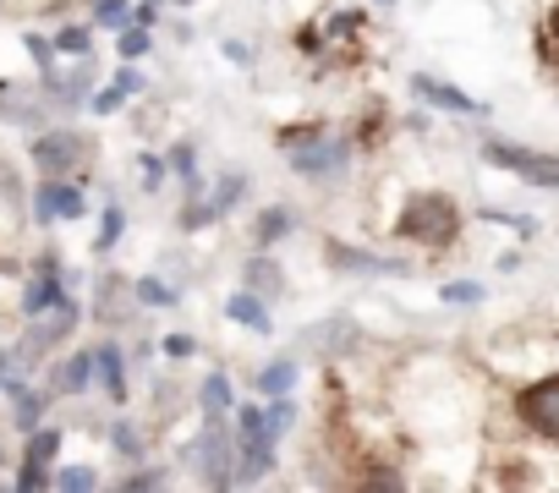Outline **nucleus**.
Listing matches in <instances>:
<instances>
[{"instance_id":"obj_1","label":"nucleus","mask_w":559,"mask_h":493,"mask_svg":"<svg viewBox=\"0 0 559 493\" xmlns=\"http://www.w3.org/2000/svg\"><path fill=\"white\" fill-rule=\"evenodd\" d=\"M280 148H286V159L302 176H330L346 165V143L330 127H292V132H280Z\"/></svg>"},{"instance_id":"obj_2","label":"nucleus","mask_w":559,"mask_h":493,"mask_svg":"<svg viewBox=\"0 0 559 493\" xmlns=\"http://www.w3.org/2000/svg\"><path fill=\"white\" fill-rule=\"evenodd\" d=\"M455 230H461V214H455V203L439 197V192L412 197L406 214H401V236H406V241H433V246H444V241H455Z\"/></svg>"},{"instance_id":"obj_3","label":"nucleus","mask_w":559,"mask_h":493,"mask_svg":"<svg viewBox=\"0 0 559 493\" xmlns=\"http://www.w3.org/2000/svg\"><path fill=\"white\" fill-rule=\"evenodd\" d=\"M198 471H203V482H214V488H225L230 477H236V466H230V438H225V422L214 417L209 428H203V438H198Z\"/></svg>"},{"instance_id":"obj_4","label":"nucleus","mask_w":559,"mask_h":493,"mask_svg":"<svg viewBox=\"0 0 559 493\" xmlns=\"http://www.w3.org/2000/svg\"><path fill=\"white\" fill-rule=\"evenodd\" d=\"M499 170H515V176H526V181H537V187H559V159H543V154H526V148H504V143H488L483 148Z\"/></svg>"},{"instance_id":"obj_5","label":"nucleus","mask_w":559,"mask_h":493,"mask_svg":"<svg viewBox=\"0 0 559 493\" xmlns=\"http://www.w3.org/2000/svg\"><path fill=\"white\" fill-rule=\"evenodd\" d=\"M521 417L526 428H537L543 438H559V378H543L521 395Z\"/></svg>"},{"instance_id":"obj_6","label":"nucleus","mask_w":559,"mask_h":493,"mask_svg":"<svg viewBox=\"0 0 559 493\" xmlns=\"http://www.w3.org/2000/svg\"><path fill=\"white\" fill-rule=\"evenodd\" d=\"M78 159H83V137H78V132H45V137L34 143V165H39L45 176H67Z\"/></svg>"},{"instance_id":"obj_7","label":"nucleus","mask_w":559,"mask_h":493,"mask_svg":"<svg viewBox=\"0 0 559 493\" xmlns=\"http://www.w3.org/2000/svg\"><path fill=\"white\" fill-rule=\"evenodd\" d=\"M34 214L50 225V219H78L83 214V192L78 187H67L61 176H50L45 187H39V197H34Z\"/></svg>"},{"instance_id":"obj_8","label":"nucleus","mask_w":559,"mask_h":493,"mask_svg":"<svg viewBox=\"0 0 559 493\" xmlns=\"http://www.w3.org/2000/svg\"><path fill=\"white\" fill-rule=\"evenodd\" d=\"M412 94L428 99V105H439V110H450V116H483L477 99H466L461 88H450V83H439V77H412Z\"/></svg>"},{"instance_id":"obj_9","label":"nucleus","mask_w":559,"mask_h":493,"mask_svg":"<svg viewBox=\"0 0 559 493\" xmlns=\"http://www.w3.org/2000/svg\"><path fill=\"white\" fill-rule=\"evenodd\" d=\"M269 460H274V438H241V466L230 482H258L269 471Z\"/></svg>"},{"instance_id":"obj_10","label":"nucleus","mask_w":559,"mask_h":493,"mask_svg":"<svg viewBox=\"0 0 559 493\" xmlns=\"http://www.w3.org/2000/svg\"><path fill=\"white\" fill-rule=\"evenodd\" d=\"M225 313H230L236 324H247L252 335H269V308H263V302H258L252 291H236V297L225 302Z\"/></svg>"},{"instance_id":"obj_11","label":"nucleus","mask_w":559,"mask_h":493,"mask_svg":"<svg viewBox=\"0 0 559 493\" xmlns=\"http://www.w3.org/2000/svg\"><path fill=\"white\" fill-rule=\"evenodd\" d=\"M61 297H67V291L56 286V264H45V275L23 291V308H28V313H45V308H56Z\"/></svg>"},{"instance_id":"obj_12","label":"nucleus","mask_w":559,"mask_h":493,"mask_svg":"<svg viewBox=\"0 0 559 493\" xmlns=\"http://www.w3.org/2000/svg\"><path fill=\"white\" fill-rule=\"evenodd\" d=\"M94 368H99V378H105L110 395H127V373H121V351L116 346H99L94 351Z\"/></svg>"},{"instance_id":"obj_13","label":"nucleus","mask_w":559,"mask_h":493,"mask_svg":"<svg viewBox=\"0 0 559 493\" xmlns=\"http://www.w3.org/2000/svg\"><path fill=\"white\" fill-rule=\"evenodd\" d=\"M292 384H297V362H269L258 373V389L263 395H292Z\"/></svg>"},{"instance_id":"obj_14","label":"nucleus","mask_w":559,"mask_h":493,"mask_svg":"<svg viewBox=\"0 0 559 493\" xmlns=\"http://www.w3.org/2000/svg\"><path fill=\"white\" fill-rule=\"evenodd\" d=\"M330 264H341V269H362V275H395V269H401V264H384V258H368V253H346V246H335Z\"/></svg>"},{"instance_id":"obj_15","label":"nucleus","mask_w":559,"mask_h":493,"mask_svg":"<svg viewBox=\"0 0 559 493\" xmlns=\"http://www.w3.org/2000/svg\"><path fill=\"white\" fill-rule=\"evenodd\" d=\"M357 335H352V324L346 318H335V324H319V335H313V346L324 351V357H335V351H346Z\"/></svg>"},{"instance_id":"obj_16","label":"nucleus","mask_w":559,"mask_h":493,"mask_svg":"<svg viewBox=\"0 0 559 493\" xmlns=\"http://www.w3.org/2000/svg\"><path fill=\"white\" fill-rule=\"evenodd\" d=\"M56 449H61V433H56V428H34V438H28V466H50Z\"/></svg>"},{"instance_id":"obj_17","label":"nucleus","mask_w":559,"mask_h":493,"mask_svg":"<svg viewBox=\"0 0 559 493\" xmlns=\"http://www.w3.org/2000/svg\"><path fill=\"white\" fill-rule=\"evenodd\" d=\"M88 378H94V357H72V362L61 368L56 389H88Z\"/></svg>"},{"instance_id":"obj_18","label":"nucleus","mask_w":559,"mask_h":493,"mask_svg":"<svg viewBox=\"0 0 559 493\" xmlns=\"http://www.w3.org/2000/svg\"><path fill=\"white\" fill-rule=\"evenodd\" d=\"M12 400H17V428L34 433V428H39V395H28L23 384H12Z\"/></svg>"},{"instance_id":"obj_19","label":"nucleus","mask_w":559,"mask_h":493,"mask_svg":"<svg viewBox=\"0 0 559 493\" xmlns=\"http://www.w3.org/2000/svg\"><path fill=\"white\" fill-rule=\"evenodd\" d=\"M203 406H209V417H225V406H230V384H225L219 373H209V384H203Z\"/></svg>"},{"instance_id":"obj_20","label":"nucleus","mask_w":559,"mask_h":493,"mask_svg":"<svg viewBox=\"0 0 559 493\" xmlns=\"http://www.w3.org/2000/svg\"><path fill=\"white\" fill-rule=\"evenodd\" d=\"M247 280H252V286H258L263 297H274V291H280V269H274L269 258H258V264H247Z\"/></svg>"},{"instance_id":"obj_21","label":"nucleus","mask_w":559,"mask_h":493,"mask_svg":"<svg viewBox=\"0 0 559 493\" xmlns=\"http://www.w3.org/2000/svg\"><path fill=\"white\" fill-rule=\"evenodd\" d=\"M292 230V214H280V208H269L263 219H258V241H280Z\"/></svg>"},{"instance_id":"obj_22","label":"nucleus","mask_w":559,"mask_h":493,"mask_svg":"<svg viewBox=\"0 0 559 493\" xmlns=\"http://www.w3.org/2000/svg\"><path fill=\"white\" fill-rule=\"evenodd\" d=\"M94 17H99L105 28H121V23L132 17V7H127V0H99V7H94Z\"/></svg>"},{"instance_id":"obj_23","label":"nucleus","mask_w":559,"mask_h":493,"mask_svg":"<svg viewBox=\"0 0 559 493\" xmlns=\"http://www.w3.org/2000/svg\"><path fill=\"white\" fill-rule=\"evenodd\" d=\"M241 192H247V176H225V181H219L214 208H236V203H241Z\"/></svg>"},{"instance_id":"obj_24","label":"nucleus","mask_w":559,"mask_h":493,"mask_svg":"<svg viewBox=\"0 0 559 493\" xmlns=\"http://www.w3.org/2000/svg\"><path fill=\"white\" fill-rule=\"evenodd\" d=\"M94 482H99V477H94L88 466H72V471L56 477V488H67V493H83V488H94Z\"/></svg>"},{"instance_id":"obj_25","label":"nucleus","mask_w":559,"mask_h":493,"mask_svg":"<svg viewBox=\"0 0 559 493\" xmlns=\"http://www.w3.org/2000/svg\"><path fill=\"white\" fill-rule=\"evenodd\" d=\"M121 236V208H105V225H99V253H110Z\"/></svg>"},{"instance_id":"obj_26","label":"nucleus","mask_w":559,"mask_h":493,"mask_svg":"<svg viewBox=\"0 0 559 493\" xmlns=\"http://www.w3.org/2000/svg\"><path fill=\"white\" fill-rule=\"evenodd\" d=\"M56 50H67V56H88V28H67V34L56 39Z\"/></svg>"},{"instance_id":"obj_27","label":"nucleus","mask_w":559,"mask_h":493,"mask_svg":"<svg viewBox=\"0 0 559 493\" xmlns=\"http://www.w3.org/2000/svg\"><path fill=\"white\" fill-rule=\"evenodd\" d=\"M138 297H143L148 308H159V302H176V291H170L165 280H143V286H138Z\"/></svg>"},{"instance_id":"obj_28","label":"nucleus","mask_w":559,"mask_h":493,"mask_svg":"<svg viewBox=\"0 0 559 493\" xmlns=\"http://www.w3.org/2000/svg\"><path fill=\"white\" fill-rule=\"evenodd\" d=\"M143 50H148V34L143 28H127L121 34V56H143Z\"/></svg>"},{"instance_id":"obj_29","label":"nucleus","mask_w":559,"mask_h":493,"mask_svg":"<svg viewBox=\"0 0 559 493\" xmlns=\"http://www.w3.org/2000/svg\"><path fill=\"white\" fill-rule=\"evenodd\" d=\"M477 297H483V286H466V280L444 286V302H477Z\"/></svg>"},{"instance_id":"obj_30","label":"nucleus","mask_w":559,"mask_h":493,"mask_svg":"<svg viewBox=\"0 0 559 493\" xmlns=\"http://www.w3.org/2000/svg\"><path fill=\"white\" fill-rule=\"evenodd\" d=\"M121 99H127V88H121V83H116V88H105V94H99V99H94V110H99V116H105V110H116V105H121Z\"/></svg>"},{"instance_id":"obj_31","label":"nucleus","mask_w":559,"mask_h":493,"mask_svg":"<svg viewBox=\"0 0 559 493\" xmlns=\"http://www.w3.org/2000/svg\"><path fill=\"white\" fill-rule=\"evenodd\" d=\"M17 488H23V493H34V488H45V466H23V477H17Z\"/></svg>"},{"instance_id":"obj_32","label":"nucleus","mask_w":559,"mask_h":493,"mask_svg":"<svg viewBox=\"0 0 559 493\" xmlns=\"http://www.w3.org/2000/svg\"><path fill=\"white\" fill-rule=\"evenodd\" d=\"M116 449H121V455H138V433H132L127 422L116 428Z\"/></svg>"},{"instance_id":"obj_33","label":"nucleus","mask_w":559,"mask_h":493,"mask_svg":"<svg viewBox=\"0 0 559 493\" xmlns=\"http://www.w3.org/2000/svg\"><path fill=\"white\" fill-rule=\"evenodd\" d=\"M165 482V471H138V477H127V488H159Z\"/></svg>"},{"instance_id":"obj_34","label":"nucleus","mask_w":559,"mask_h":493,"mask_svg":"<svg viewBox=\"0 0 559 493\" xmlns=\"http://www.w3.org/2000/svg\"><path fill=\"white\" fill-rule=\"evenodd\" d=\"M28 50H34V61L50 72V45H45V39H28Z\"/></svg>"},{"instance_id":"obj_35","label":"nucleus","mask_w":559,"mask_h":493,"mask_svg":"<svg viewBox=\"0 0 559 493\" xmlns=\"http://www.w3.org/2000/svg\"><path fill=\"white\" fill-rule=\"evenodd\" d=\"M176 170H181V176H192V148H187V143L176 148Z\"/></svg>"},{"instance_id":"obj_36","label":"nucleus","mask_w":559,"mask_h":493,"mask_svg":"<svg viewBox=\"0 0 559 493\" xmlns=\"http://www.w3.org/2000/svg\"><path fill=\"white\" fill-rule=\"evenodd\" d=\"M165 351H170V357H187V351H192V340H187V335H176V340H165Z\"/></svg>"},{"instance_id":"obj_37","label":"nucleus","mask_w":559,"mask_h":493,"mask_svg":"<svg viewBox=\"0 0 559 493\" xmlns=\"http://www.w3.org/2000/svg\"><path fill=\"white\" fill-rule=\"evenodd\" d=\"M7 368H12V357H0V384H7Z\"/></svg>"},{"instance_id":"obj_38","label":"nucleus","mask_w":559,"mask_h":493,"mask_svg":"<svg viewBox=\"0 0 559 493\" xmlns=\"http://www.w3.org/2000/svg\"><path fill=\"white\" fill-rule=\"evenodd\" d=\"M181 7H187V0H181Z\"/></svg>"},{"instance_id":"obj_39","label":"nucleus","mask_w":559,"mask_h":493,"mask_svg":"<svg viewBox=\"0 0 559 493\" xmlns=\"http://www.w3.org/2000/svg\"><path fill=\"white\" fill-rule=\"evenodd\" d=\"M384 7H390V0H384Z\"/></svg>"}]
</instances>
